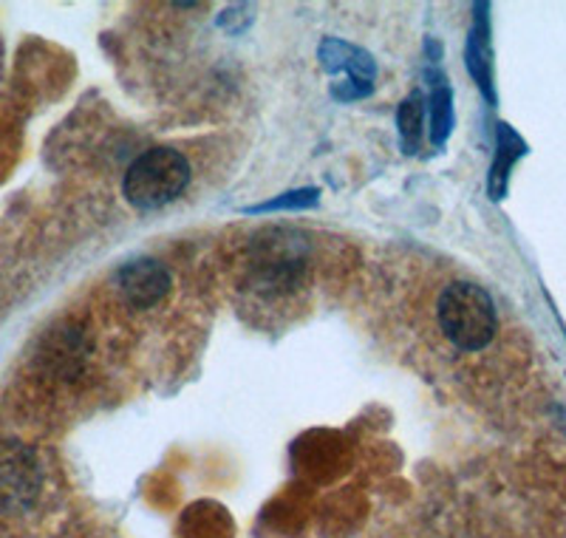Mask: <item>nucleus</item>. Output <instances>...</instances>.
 Here are the masks:
<instances>
[{"label":"nucleus","mask_w":566,"mask_h":538,"mask_svg":"<svg viewBox=\"0 0 566 538\" xmlns=\"http://www.w3.org/2000/svg\"><path fill=\"white\" fill-rule=\"evenodd\" d=\"M317 54H321V63L326 71H332V74H335V71H346L348 83L371 89L377 65H374L371 54L368 52H363V49H357V45L352 43H343V40L326 38L321 43V49H317Z\"/></svg>","instance_id":"nucleus-5"},{"label":"nucleus","mask_w":566,"mask_h":538,"mask_svg":"<svg viewBox=\"0 0 566 538\" xmlns=\"http://www.w3.org/2000/svg\"><path fill=\"white\" fill-rule=\"evenodd\" d=\"M119 289L136 309H150L170 292V272L154 258H139L119 269Z\"/></svg>","instance_id":"nucleus-4"},{"label":"nucleus","mask_w":566,"mask_h":538,"mask_svg":"<svg viewBox=\"0 0 566 538\" xmlns=\"http://www.w3.org/2000/svg\"><path fill=\"white\" fill-rule=\"evenodd\" d=\"M451 125H453V108H451V89L448 85H439L433 91V100H431V136L437 145H442L451 134Z\"/></svg>","instance_id":"nucleus-9"},{"label":"nucleus","mask_w":566,"mask_h":538,"mask_svg":"<svg viewBox=\"0 0 566 538\" xmlns=\"http://www.w3.org/2000/svg\"><path fill=\"white\" fill-rule=\"evenodd\" d=\"M317 201V190H292V193H283V196H277V199H270L264 201V205H252L247 207V213H266V210H286V207H292V210H297V207H312Z\"/></svg>","instance_id":"nucleus-10"},{"label":"nucleus","mask_w":566,"mask_h":538,"mask_svg":"<svg viewBox=\"0 0 566 538\" xmlns=\"http://www.w3.org/2000/svg\"><path fill=\"white\" fill-rule=\"evenodd\" d=\"M527 154V142L515 134L510 125H499V151H495L493 170H490V193L493 199H502L507 193V179L513 165Z\"/></svg>","instance_id":"nucleus-6"},{"label":"nucleus","mask_w":566,"mask_h":538,"mask_svg":"<svg viewBox=\"0 0 566 538\" xmlns=\"http://www.w3.org/2000/svg\"><path fill=\"white\" fill-rule=\"evenodd\" d=\"M422 96L413 94L408 96L406 103L399 105V114H397V125H399V136H402V148L406 154H413L419 145V134H422Z\"/></svg>","instance_id":"nucleus-8"},{"label":"nucleus","mask_w":566,"mask_h":538,"mask_svg":"<svg viewBox=\"0 0 566 538\" xmlns=\"http://www.w3.org/2000/svg\"><path fill=\"white\" fill-rule=\"evenodd\" d=\"M190 182V162L174 148H150L130 162L125 170V199L139 210H156L170 205L185 193Z\"/></svg>","instance_id":"nucleus-2"},{"label":"nucleus","mask_w":566,"mask_h":538,"mask_svg":"<svg viewBox=\"0 0 566 538\" xmlns=\"http://www.w3.org/2000/svg\"><path fill=\"white\" fill-rule=\"evenodd\" d=\"M488 20L476 18V27H473V38H470L468 49V65L473 71V77L479 80V89H484V94L490 96V103L495 100L493 94V77H490V43H488Z\"/></svg>","instance_id":"nucleus-7"},{"label":"nucleus","mask_w":566,"mask_h":538,"mask_svg":"<svg viewBox=\"0 0 566 538\" xmlns=\"http://www.w3.org/2000/svg\"><path fill=\"white\" fill-rule=\"evenodd\" d=\"M43 474L29 445L7 439L0 443V510L27 513L38 501Z\"/></svg>","instance_id":"nucleus-3"},{"label":"nucleus","mask_w":566,"mask_h":538,"mask_svg":"<svg viewBox=\"0 0 566 538\" xmlns=\"http://www.w3.org/2000/svg\"><path fill=\"white\" fill-rule=\"evenodd\" d=\"M437 318L444 338L462 352H482L499 329L495 303L479 283L457 281L444 287L437 303Z\"/></svg>","instance_id":"nucleus-1"}]
</instances>
